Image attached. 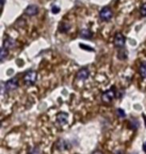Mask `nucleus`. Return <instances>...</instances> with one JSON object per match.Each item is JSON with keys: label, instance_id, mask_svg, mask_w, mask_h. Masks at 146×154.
Segmentation results:
<instances>
[{"label": "nucleus", "instance_id": "1", "mask_svg": "<svg viewBox=\"0 0 146 154\" xmlns=\"http://www.w3.org/2000/svg\"><path fill=\"white\" fill-rule=\"evenodd\" d=\"M37 80V73L34 70H28V71L25 72L23 77V81L27 86H31L33 85L34 83L36 82Z\"/></svg>", "mask_w": 146, "mask_h": 154}, {"label": "nucleus", "instance_id": "2", "mask_svg": "<svg viewBox=\"0 0 146 154\" xmlns=\"http://www.w3.org/2000/svg\"><path fill=\"white\" fill-rule=\"evenodd\" d=\"M99 16H100L101 20L103 21H109L111 18L113 16V12L111 10L110 7H108V6H105L100 10L99 12Z\"/></svg>", "mask_w": 146, "mask_h": 154}, {"label": "nucleus", "instance_id": "3", "mask_svg": "<svg viewBox=\"0 0 146 154\" xmlns=\"http://www.w3.org/2000/svg\"><path fill=\"white\" fill-rule=\"evenodd\" d=\"M18 85H19L18 79L16 77H14V78H11V79H9L8 81H6L4 88H5L6 92H12V91L16 90L18 88Z\"/></svg>", "mask_w": 146, "mask_h": 154}, {"label": "nucleus", "instance_id": "4", "mask_svg": "<svg viewBox=\"0 0 146 154\" xmlns=\"http://www.w3.org/2000/svg\"><path fill=\"white\" fill-rule=\"evenodd\" d=\"M115 94L116 93H115V89H114V88L108 89V90H106L103 94H102V100H103L104 102H106V103H109L114 99Z\"/></svg>", "mask_w": 146, "mask_h": 154}, {"label": "nucleus", "instance_id": "5", "mask_svg": "<svg viewBox=\"0 0 146 154\" xmlns=\"http://www.w3.org/2000/svg\"><path fill=\"white\" fill-rule=\"evenodd\" d=\"M113 43L117 48H122L125 45V37H124L122 33H116L115 36H114Z\"/></svg>", "mask_w": 146, "mask_h": 154}, {"label": "nucleus", "instance_id": "6", "mask_svg": "<svg viewBox=\"0 0 146 154\" xmlns=\"http://www.w3.org/2000/svg\"><path fill=\"white\" fill-rule=\"evenodd\" d=\"M56 121L59 125H65L68 121V114L66 112H59L56 115Z\"/></svg>", "mask_w": 146, "mask_h": 154}, {"label": "nucleus", "instance_id": "7", "mask_svg": "<svg viewBox=\"0 0 146 154\" xmlns=\"http://www.w3.org/2000/svg\"><path fill=\"white\" fill-rule=\"evenodd\" d=\"M37 13H38V7L34 4L28 5L25 9V14L28 15V16H35Z\"/></svg>", "mask_w": 146, "mask_h": 154}, {"label": "nucleus", "instance_id": "8", "mask_svg": "<svg viewBox=\"0 0 146 154\" xmlns=\"http://www.w3.org/2000/svg\"><path fill=\"white\" fill-rule=\"evenodd\" d=\"M15 45H16V42H15V40L12 39L11 37L5 38L4 41H3V47H5L6 49H7V50L14 48Z\"/></svg>", "mask_w": 146, "mask_h": 154}, {"label": "nucleus", "instance_id": "9", "mask_svg": "<svg viewBox=\"0 0 146 154\" xmlns=\"http://www.w3.org/2000/svg\"><path fill=\"white\" fill-rule=\"evenodd\" d=\"M90 75V72H89V70L87 68H82L81 70H79L78 73H77V79H79V80H86L89 77Z\"/></svg>", "mask_w": 146, "mask_h": 154}, {"label": "nucleus", "instance_id": "10", "mask_svg": "<svg viewBox=\"0 0 146 154\" xmlns=\"http://www.w3.org/2000/svg\"><path fill=\"white\" fill-rule=\"evenodd\" d=\"M80 37L81 38H84V39H91L92 36H93V33L90 29H87V28H84L82 29L81 31L79 33Z\"/></svg>", "mask_w": 146, "mask_h": 154}, {"label": "nucleus", "instance_id": "11", "mask_svg": "<svg viewBox=\"0 0 146 154\" xmlns=\"http://www.w3.org/2000/svg\"><path fill=\"white\" fill-rule=\"evenodd\" d=\"M56 146H57V148L59 150H67L70 147L69 143H68L66 140H63V139L59 140L58 142H57V145Z\"/></svg>", "mask_w": 146, "mask_h": 154}, {"label": "nucleus", "instance_id": "12", "mask_svg": "<svg viewBox=\"0 0 146 154\" xmlns=\"http://www.w3.org/2000/svg\"><path fill=\"white\" fill-rule=\"evenodd\" d=\"M139 73H140V75L143 77V78L146 79V61L143 62L139 67Z\"/></svg>", "mask_w": 146, "mask_h": 154}, {"label": "nucleus", "instance_id": "13", "mask_svg": "<svg viewBox=\"0 0 146 154\" xmlns=\"http://www.w3.org/2000/svg\"><path fill=\"white\" fill-rule=\"evenodd\" d=\"M7 55H8V50L5 47H3V46H2L1 51H0V60L4 61V59L6 58V56H7Z\"/></svg>", "mask_w": 146, "mask_h": 154}, {"label": "nucleus", "instance_id": "14", "mask_svg": "<svg viewBox=\"0 0 146 154\" xmlns=\"http://www.w3.org/2000/svg\"><path fill=\"white\" fill-rule=\"evenodd\" d=\"M28 154H41V150H40L39 147H37V146L31 147V148L28 150Z\"/></svg>", "mask_w": 146, "mask_h": 154}, {"label": "nucleus", "instance_id": "15", "mask_svg": "<svg viewBox=\"0 0 146 154\" xmlns=\"http://www.w3.org/2000/svg\"><path fill=\"white\" fill-rule=\"evenodd\" d=\"M130 125H131V128H133V129L138 128V125H139L138 120H136V119H131V120H130Z\"/></svg>", "mask_w": 146, "mask_h": 154}, {"label": "nucleus", "instance_id": "16", "mask_svg": "<svg viewBox=\"0 0 146 154\" xmlns=\"http://www.w3.org/2000/svg\"><path fill=\"white\" fill-rule=\"evenodd\" d=\"M140 13L142 16H146V3H144V4L141 5L140 7Z\"/></svg>", "mask_w": 146, "mask_h": 154}, {"label": "nucleus", "instance_id": "17", "mask_svg": "<svg viewBox=\"0 0 146 154\" xmlns=\"http://www.w3.org/2000/svg\"><path fill=\"white\" fill-rule=\"evenodd\" d=\"M116 112H117V115L119 116V117H121V118H124V117H125V112H124L123 109L118 108Z\"/></svg>", "mask_w": 146, "mask_h": 154}, {"label": "nucleus", "instance_id": "18", "mask_svg": "<svg viewBox=\"0 0 146 154\" xmlns=\"http://www.w3.org/2000/svg\"><path fill=\"white\" fill-rule=\"evenodd\" d=\"M126 57H127V54H126V52L125 51H119V54H118V58L119 59H126Z\"/></svg>", "mask_w": 146, "mask_h": 154}, {"label": "nucleus", "instance_id": "19", "mask_svg": "<svg viewBox=\"0 0 146 154\" xmlns=\"http://www.w3.org/2000/svg\"><path fill=\"white\" fill-rule=\"evenodd\" d=\"M59 11H60V8H59L58 6H55L54 5L53 7H52V12H53L54 14H57Z\"/></svg>", "mask_w": 146, "mask_h": 154}, {"label": "nucleus", "instance_id": "20", "mask_svg": "<svg viewBox=\"0 0 146 154\" xmlns=\"http://www.w3.org/2000/svg\"><path fill=\"white\" fill-rule=\"evenodd\" d=\"M80 47H81V48H83V49H87V50H93V49L92 48H90V47H85V46H84V44H80Z\"/></svg>", "mask_w": 146, "mask_h": 154}, {"label": "nucleus", "instance_id": "21", "mask_svg": "<svg viewBox=\"0 0 146 154\" xmlns=\"http://www.w3.org/2000/svg\"><path fill=\"white\" fill-rule=\"evenodd\" d=\"M142 149H143V151H144V152H146V142H144L143 146H142Z\"/></svg>", "mask_w": 146, "mask_h": 154}, {"label": "nucleus", "instance_id": "22", "mask_svg": "<svg viewBox=\"0 0 146 154\" xmlns=\"http://www.w3.org/2000/svg\"><path fill=\"white\" fill-rule=\"evenodd\" d=\"M142 117H143V119H144V122H145V125H146V116H145V115H143V116H142Z\"/></svg>", "mask_w": 146, "mask_h": 154}, {"label": "nucleus", "instance_id": "23", "mask_svg": "<svg viewBox=\"0 0 146 154\" xmlns=\"http://www.w3.org/2000/svg\"><path fill=\"white\" fill-rule=\"evenodd\" d=\"M92 154H102V153H101V152H99V151H96V152L92 153Z\"/></svg>", "mask_w": 146, "mask_h": 154}, {"label": "nucleus", "instance_id": "24", "mask_svg": "<svg viewBox=\"0 0 146 154\" xmlns=\"http://www.w3.org/2000/svg\"><path fill=\"white\" fill-rule=\"evenodd\" d=\"M4 3H5V0H2V7L4 6Z\"/></svg>", "mask_w": 146, "mask_h": 154}]
</instances>
